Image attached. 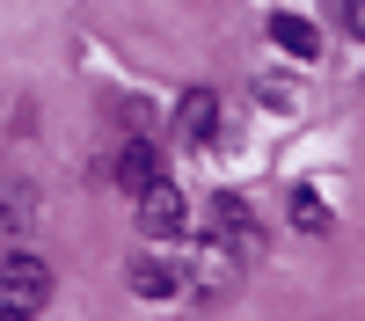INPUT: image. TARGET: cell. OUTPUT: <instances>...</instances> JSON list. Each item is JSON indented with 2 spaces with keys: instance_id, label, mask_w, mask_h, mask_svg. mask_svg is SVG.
<instances>
[{
  "instance_id": "6da1fadb",
  "label": "cell",
  "mask_w": 365,
  "mask_h": 321,
  "mask_svg": "<svg viewBox=\"0 0 365 321\" xmlns=\"http://www.w3.org/2000/svg\"><path fill=\"white\" fill-rule=\"evenodd\" d=\"M0 300H8L15 314H37L51 300V263L29 256V248H8V263H0Z\"/></svg>"
},
{
  "instance_id": "8fae6325",
  "label": "cell",
  "mask_w": 365,
  "mask_h": 321,
  "mask_svg": "<svg viewBox=\"0 0 365 321\" xmlns=\"http://www.w3.org/2000/svg\"><path fill=\"white\" fill-rule=\"evenodd\" d=\"M0 219H8V204H0Z\"/></svg>"
},
{
  "instance_id": "30bf717a",
  "label": "cell",
  "mask_w": 365,
  "mask_h": 321,
  "mask_svg": "<svg viewBox=\"0 0 365 321\" xmlns=\"http://www.w3.org/2000/svg\"><path fill=\"white\" fill-rule=\"evenodd\" d=\"M0 321H29V314H15V307H8V300H0Z\"/></svg>"
},
{
  "instance_id": "ba28073f",
  "label": "cell",
  "mask_w": 365,
  "mask_h": 321,
  "mask_svg": "<svg viewBox=\"0 0 365 321\" xmlns=\"http://www.w3.org/2000/svg\"><path fill=\"white\" fill-rule=\"evenodd\" d=\"M292 226H307V233H329V212H322V197H314V190H292Z\"/></svg>"
},
{
  "instance_id": "3957f363",
  "label": "cell",
  "mask_w": 365,
  "mask_h": 321,
  "mask_svg": "<svg viewBox=\"0 0 365 321\" xmlns=\"http://www.w3.org/2000/svg\"><path fill=\"white\" fill-rule=\"evenodd\" d=\"M212 233H220L227 248H241V263H263V226L241 197H212Z\"/></svg>"
},
{
  "instance_id": "7a4b0ae2",
  "label": "cell",
  "mask_w": 365,
  "mask_h": 321,
  "mask_svg": "<svg viewBox=\"0 0 365 321\" xmlns=\"http://www.w3.org/2000/svg\"><path fill=\"white\" fill-rule=\"evenodd\" d=\"M139 226L154 233V241H175V233H190V197H182L168 175H161V183H146V190H139Z\"/></svg>"
},
{
  "instance_id": "277c9868",
  "label": "cell",
  "mask_w": 365,
  "mask_h": 321,
  "mask_svg": "<svg viewBox=\"0 0 365 321\" xmlns=\"http://www.w3.org/2000/svg\"><path fill=\"white\" fill-rule=\"evenodd\" d=\"M212 132H220V95H212V88H190V95L175 102V139L182 146H212Z\"/></svg>"
},
{
  "instance_id": "8992f818",
  "label": "cell",
  "mask_w": 365,
  "mask_h": 321,
  "mask_svg": "<svg viewBox=\"0 0 365 321\" xmlns=\"http://www.w3.org/2000/svg\"><path fill=\"white\" fill-rule=\"evenodd\" d=\"M270 44H278V51H292V58H314V51H322L314 22H307V15H292V8H278V15H270Z\"/></svg>"
},
{
  "instance_id": "52a82bcc",
  "label": "cell",
  "mask_w": 365,
  "mask_h": 321,
  "mask_svg": "<svg viewBox=\"0 0 365 321\" xmlns=\"http://www.w3.org/2000/svg\"><path fill=\"white\" fill-rule=\"evenodd\" d=\"M117 183H125L132 197H139L146 183H161V168H154V146H139V139H132L125 154H117Z\"/></svg>"
},
{
  "instance_id": "9c48e42d",
  "label": "cell",
  "mask_w": 365,
  "mask_h": 321,
  "mask_svg": "<svg viewBox=\"0 0 365 321\" xmlns=\"http://www.w3.org/2000/svg\"><path fill=\"white\" fill-rule=\"evenodd\" d=\"M344 29H351V37H365V0H344Z\"/></svg>"
},
{
  "instance_id": "5b68a950",
  "label": "cell",
  "mask_w": 365,
  "mask_h": 321,
  "mask_svg": "<svg viewBox=\"0 0 365 321\" xmlns=\"http://www.w3.org/2000/svg\"><path fill=\"white\" fill-rule=\"evenodd\" d=\"M182 285H190V278H182V263H154V256L132 263V292H139V300H175Z\"/></svg>"
}]
</instances>
